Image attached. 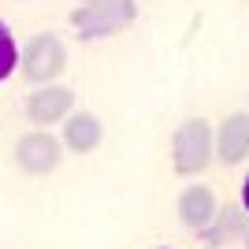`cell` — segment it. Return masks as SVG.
Wrapping results in <instances>:
<instances>
[{
	"label": "cell",
	"mask_w": 249,
	"mask_h": 249,
	"mask_svg": "<svg viewBox=\"0 0 249 249\" xmlns=\"http://www.w3.org/2000/svg\"><path fill=\"white\" fill-rule=\"evenodd\" d=\"M216 160V126L208 115H190L182 119L171 138V171L178 178H197Z\"/></svg>",
	"instance_id": "1"
},
{
	"label": "cell",
	"mask_w": 249,
	"mask_h": 249,
	"mask_svg": "<svg viewBox=\"0 0 249 249\" xmlns=\"http://www.w3.org/2000/svg\"><path fill=\"white\" fill-rule=\"evenodd\" d=\"M134 19H138V0H101V4H78V8L67 15L71 30L78 34V41L115 37V34H123Z\"/></svg>",
	"instance_id": "2"
},
{
	"label": "cell",
	"mask_w": 249,
	"mask_h": 249,
	"mask_svg": "<svg viewBox=\"0 0 249 249\" xmlns=\"http://www.w3.org/2000/svg\"><path fill=\"white\" fill-rule=\"evenodd\" d=\"M19 71L34 86H52L67 71V45H63V37L52 30L30 34L19 45Z\"/></svg>",
	"instance_id": "3"
},
{
	"label": "cell",
	"mask_w": 249,
	"mask_h": 249,
	"mask_svg": "<svg viewBox=\"0 0 249 249\" xmlns=\"http://www.w3.org/2000/svg\"><path fill=\"white\" fill-rule=\"evenodd\" d=\"M60 160H63V142L52 130H26L11 145V164L30 178L52 175L60 167Z\"/></svg>",
	"instance_id": "4"
},
{
	"label": "cell",
	"mask_w": 249,
	"mask_h": 249,
	"mask_svg": "<svg viewBox=\"0 0 249 249\" xmlns=\"http://www.w3.org/2000/svg\"><path fill=\"white\" fill-rule=\"evenodd\" d=\"M74 112V89L71 86H34L26 101H22V115L34 130H52V126H63Z\"/></svg>",
	"instance_id": "5"
},
{
	"label": "cell",
	"mask_w": 249,
	"mask_h": 249,
	"mask_svg": "<svg viewBox=\"0 0 249 249\" xmlns=\"http://www.w3.org/2000/svg\"><path fill=\"white\" fill-rule=\"evenodd\" d=\"M219 212V197L216 190L205 186V182H190L182 194H178V223L194 234H205L212 227V219Z\"/></svg>",
	"instance_id": "6"
},
{
	"label": "cell",
	"mask_w": 249,
	"mask_h": 249,
	"mask_svg": "<svg viewBox=\"0 0 249 249\" xmlns=\"http://www.w3.org/2000/svg\"><path fill=\"white\" fill-rule=\"evenodd\" d=\"M216 160L223 167L249 160V112H231L216 123Z\"/></svg>",
	"instance_id": "7"
},
{
	"label": "cell",
	"mask_w": 249,
	"mask_h": 249,
	"mask_svg": "<svg viewBox=\"0 0 249 249\" xmlns=\"http://www.w3.org/2000/svg\"><path fill=\"white\" fill-rule=\"evenodd\" d=\"M246 234H249V212L242 208V201H227V205H219L212 227L201 238L208 249H223V246H242Z\"/></svg>",
	"instance_id": "8"
},
{
	"label": "cell",
	"mask_w": 249,
	"mask_h": 249,
	"mask_svg": "<svg viewBox=\"0 0 249 249\" xmlns=\"http://www.w3.org/2000/svg\"><path fill=\"white\" fill-rule=\"evenodd\" d=\"M60 142H63L67 153L89 156L93 149H101V142H104V123L93 112H71V119L60 126Z\"/></svg>",
	"instance_id": "9"
},
{
	"label": "cell",
	"mask_w": 249,
	"mask_h": 249,
	"mask_svg": "<svg viewBox=\"0 0 249 249\" xmlns=\"http://www.w3.org/2000/svg\"><path fill=\"white\" fill-rule=\"evenodd\" d=\"M15 67H19V41L8 22H0V82H8Z\"/></svg>",
	"instance_id": "10"
},
{
	"label": "cell",
	"mask_w": 249,
	"mask_h": 249,
	"mask_svg": "<svg viewBox=\"0 0 249 249\" xmlns=\"http://www.w3.org/2000/svg\"><path fill=\"white\" fill-rule=\"evenodd\" d=\"M242 208L249 212V175H246V182H242Z\"/></svg>",
	"instance_id": "11"
},
{
	"label": "cell",
	"mask_w": 249,
	"mask_h": 249,
	"mask_svg": "<svg viewBox=\"0 0 249 249\" xmlns=\"http://www.w3.org/2000/svg\"><path fill=\"white\" fill-rule=\"evenodd\" d=\"M78 4H101V0H78Z\"/></svg>",
	"instance_id": "12"
},
{
	"label": "cell",
	"mask_w": 249,
	"mask_h": 249,
	"mask_svg": "<svg viewBox=\"0 0 249 249\" xmlns=\"http://www.w3.org/2000/svg\"><path fill=\"white\" fill-rule=\"evenodd\" d=\"M242 246H246V249H249V234H246V238H242Z\"/></svg>",
	"instance_id": "13"
}]
</instances>
